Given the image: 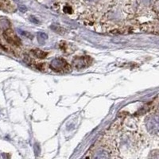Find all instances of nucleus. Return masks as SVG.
Instances as JSON below:
<instances>
[{
  "label": "nucleus",
  "mask_w": 159,
  "mask_h": 159,
  "mask_svg": "<svg viewBox=\"0 0 159 159\" xmlns=\"http://www.w3.org/2000/svg\"><path fill=\"white\" fill-rule=\"evenodd\" d=\"M0 8L9 12L14 11V6L11 0H0Z\"/></svg>",
  "instance_id": "20e7f679"
},
{
  "label": "nucleus",
  "mask_w": 159,
  "mask_h": 159,
  "mask_svg": "<svg viewBox=\"0 0 159 159\" xmlns=\"http://www.w3.org/2000/svg\"><path fill=\"white\" fill-rule=\"evenodd\" d=\"M88 2H96V1H98V0H87Z\"/></svg>",
  "instance_id": "423d86ee"
},
{
  "label": "nucleus",
  "mask_w": 159,
  "mask_h": 159,
  "mask_svg": "<svg viewBox=\"0 0 159 159\" xmlns=\"http://www.w3.org/2000/svg\"><path fill=\"white\" fill-rule=\"evenodd\" d=\"M50 66L53 70L61 71L66 69V68H67V63L63 59L57 58V59H54L51 62Z\"/></svg>",
  "instance_id": "7ed1b4c3"
},
{
  "label": "nucleus",
  "mask_w": 159,
  "mask_h": 159,
  "mask_svg": "<svg viewBox=\"0 0 159 159\" xmlns=\"http://www.w3.org/2000/svg\"><path fill=\"white\" fill-rule=\"evenodd\" d=\"M147 129L151 134L159 133V116H150L146 123Z\"/></svg>",
  "instance_id": "f257e3e1"
},
{
  "label": "nucleus",
  "mask_w": 159,
  "mask_h": 159,
  "mask_svg": "<svg viewBox=\"0 0 159 159\" xmlns=\"http://www.w3.org/2000/svg\"><path fill=\"white\" fill-rule=\"evenodd\" d=\"M48 35L43 32H39L38 34V39L40 43H43L45 40H47Z\"/></svg>",
  "instance_id": "39448f33"
},
{
  "label": "nucleus",
  "mask_w": 159,
  "mask_h": 159,
  "mask_svg": "<svg viewBox=\"0 0 159 159\" xmlns=\"http://www.w3.org/2000/svg\"><path fill=\"white\" fill-rule=\"evenodd\" d=\"M3 37L5 40L9 44L13 45H18L20 44V40L15 34V32L11 29L6 30L3 33Z\"/></svg>",
  "instance_id": "f03ea898"
}]
</instances>
